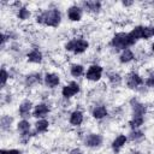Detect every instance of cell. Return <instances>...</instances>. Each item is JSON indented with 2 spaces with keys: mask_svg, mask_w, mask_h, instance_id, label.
Returning <instances> with one entry per match:
<instances>
[{
  "mask_svg": "<svg viewBox=\"0 0 154 154\" xmlns=\"http://www.w3.org/2000/svg\"><path fill=\"white\" fill-rule=\"evenodd\" d=\"M134 154H141V153H140V152H136V153H134Z\"/></svg>",
  "mask_w": 154,
  "mask_h": 154,
  "instance_id": "cell-34",
  "label": "cell"
},
{
  "mask_svg": "<svg viewBox=\"0 0 154 154\" xmlns=\"http://www.w3.org/2000/svg\"><path fill=\"white\" fill-rule=\"evenodd\" d=\"M78 91H79V85H78L76 82H71L69 85H66V87L63 88V91H61V93H63V96L70 97V96L77 94Z\"/></svg>",
  "mask_w": 154,
  "mask_h": 154,
  "instance_id": "cell-5",
  "label": "cell"
},
{
  "mask_svg": "<svg viewBox=\"0 0 154 154\" xmlns=\"http://www.w3.org/2000/svg\"><path fill=\"white\" fill-rule=\"evenodd\" d=\"M48 113V106L45 103H40L36 106L35 111H34V116L35 117H45Z\"/></svg>",
  "mask_w": 154,
  "mask_h": 154,
  "instance_id": "cell-9",
  "label": "cell"
},
{
  "mask_svg": "<svg viewBox=\"0 0 154 154\" xmlns=\"http://www.w3.org/2000/svg\"><path fill=\"white\" fill-rule=\"evenodd\" d=\"M48 122L47 120H45V119H42V120H38L37 123H36V130L38 131V132H43V131H46L47 129H48Z\"/></svg>",
  "mask_w": 154,
  "mask_h": 154,
  "instance_id": "cell-19",
  "label": "cell"
},
{
  "mask_svg": "<svg viewBox=\"0 0 154 154\" xmlns=\"http://www.w3.org/2000/svg\"><path fill=\"white\" fill-rule=\"evenodd\" d=\"M30 108H31V102L30 101H24L20 106H19V113L22 117H26L30 112Z\"/></svg>",
  "mask_w": 154,
  "mask_h": 154,
  "instance_id": "cell-16",
  "label": "cell"
},
{
  "mask_svg": "<svg viewBox=\"0 0 154 154\" xmlns=\"http://www.w3.org/2000/svg\"><path fill=\"white\" fill-rule=\"evenodd\" d=\"M132 105H134V116L135 117H143L144 112H146V108L142 103H138L137 101H134L132 100Z\"/></svg>",
  "mask_w": 154,
  "mask_h": 154,
  "instance_id": "cell-10",
  "label": "cell"
},
{
  "mask_svg": "<svg viewBox=\"0 0 154 154\" xmlns=\"http://www.w3.org/2000/svg\"><path fill=\"white\" fill-rule=\"evenodd\" d=\"M142 83H143V81H142V78H141L137 73H131V75L129 76L128 85H129L130 88H135V87H137V85H140V84H142Z\"/></svg>",
  "mask_w": 154,
  "mask_h": 154,
  "instance_id": "cell-6",
  "label": "cell"
},
{
  "mask_svg": "<svg viewBox=\"0 0 154 154\" xmlns=\"http://www.w3.org/2000/svg\"><path fill=\"white\" fill-rule=\"evenodd\" d=\"M37 22L43 23L49 26H57L60 23V12L58 10H51L43 12L41 16L37 17Z\"/></svg>",
  "mask_w": 154,
  "mask_h": 154,
  "instance_id": "cell-1",
  "label": "cell"
},
{
  "mask_svg": "<svg viewBox=\"0 0 154 154\" xmlns=\"http://www.w3.org/2000/svg\"><path fill=\"white\" fill-rule=\"evenodd\" d=\"M11 118L10 117H2L1 118V128L2 129H6L8 125H10V123H11Z\"/></svg>",
  "mask_w": 154,
  "mask_h": 154,
  "instance_id": "cell-26",
  "label": "cell"
},
{
  "mask_svg": "<svg viewBox=\"0 0 154 154\" xmlns=\"http://www.w3.org/2000/svg\"><path fill=\"white\" fill-rule=\"evenodd\" d=\"M109 78H111V81H112L113 83H114V82H116V83H119V81H120V78H119L118 75H111Z\"/></svg>",
  "mask_w": 154,
  "mask_h": 154,
  "instance_id": "cell-32",
  "label": "cell"
},
{
  "mask_svg": "<svg viewBox=\"0 0 154 154\" xmlns=\"http://www.w3.org/2000/svg\"><path fill=\"white\" fill-rule=\"evenodd\" d=\"M142 31H143V26H137V28H135L130 34H129V36H130V38H131V41L135 43V41L137 40V38H142Z\"/></svg>",
  "mask_w": 154,
  "mask_h": 154,
  "instance_id": "cell-14",
  "label": "cell"
},
{
  "mask_svg": "<svg viewBox=\"0 0 154 154\" xmlns=\"http://www.w3.org/2000/svg\"><path fill=\"white\" fill-rule=\"evenodd\" d=\"M18 129L23 132V134H28L29 129H30V124L26 122V120H22L18 123Z\"/></svg>",
  "mask_w": 154,
  "mask_h": 154,
  "instance_id": "cell-22",
  "label": "cell"
},
{
  "mask_svg": "<svg viewBox=\"0 0 154 154\" xmlns=\"http://www.w3.org/2000/svg\"><path fill=\"white\" fill-rule=\"evenodd\" d=\"M93 116H94L95 118L100 119V118H103L105 116H107V111H106V108H105L103 106H99V107H95V108H94Z\"/></svg>",
  "mask_w": 154,
  "mask_h": 154,
  "instance_id": "cell-17",
  "label": "cell"
},
{
  "mask_svg": "<svg viewBox=\"0 0 154 154\" xmlns=\"http://www.w3.org/2000/svg\"><path fill=\"white\" fill-rule=\"evenodd\" d=\"M28 59H29V61H31V63H41V60H42V54H41L38 51L34 49V51H31V52L28 54Z\"/></svg>",
  "mask_w": 154,
  "mask_h": 154,
  "instance_id": "cell-13",
  "label": "cell"
},
{
  "mask_svg": "<svg viewBox=\"0 0 154 154\" xmlns=\"http://www.w3.org/2000/svg\"><path fill=\"white\" fill-rule=\"evenodd\" d=\"M46 83H47L48 87L53 88V87L58 85V83H59V77H58L57 75H54V73H47V75H46Z\"/></svg>",
  "mask_w": 154,
  "mask_h": 154,
  "instance_id": "cell-11",
  "label": "cell"
},
{
  "mask_svg": "<svg viewBox=\"0 0 154 154\" xmlns=\"http://www.w3.org/2000/svg\"><path fill=\"white\" fill-rule=\"evenodd\" d=\"M7 77H8L7 72H6V71L2 69V70H1V84H2V85L6 83V79H7Z\"/></svg>",
  "mask_w": 154,
  "mask_h": 154,
  "instance_id": "cell-28",
  "label": "cell"
},
{
  "mask_svg": "<svg viewBox=\"0 0 154 154\" xmlns=\"http://www.w3.org/2000/svg\"><path fill=\"white\" fill-rule=\"evenodd\" d=\"M146 84H147L148 87H154V76L149 77V78L146 81Z\"/></svg>",
  "mask_w": 154,
  "mask_h": 154,
  "instance_id": "cell-31",
  "label": "cell"
},
{
  "mask_svg": "<svg viewBox=\"0 0 154 154\" xmlns=\"http://www.w3.org/2000/svg\"><path fill=\"white\" fill-rule=\"evenodd\" d=\"M0 154H20V152L17 149H10V150H1Z\"/></svg>",
  "mask_w": 154,
  "mask_h": 154,
  "instance_id": "cell-30",
  "label": "cell"
},
{
  "mask_svg": "<svg viewBox=\"0 0 154 154\" xmlns=\"http://www.w3.org/2000/svg\"><path fill=\"white\" fill-rule=\"evenodd\" d=\"M29 14H30L29 11H28L26 8H24V7L20 8V10H19V13H18V16H19L20 19H26V18L29 17Z\"/></svg>",
  "mask_w": 154,
  "mask_h": 154,
  "instance_id": "cell-25",
  "label": "cell"
},
{
  "mask_svg": "<svg viewBox=\"0 0 154 154\" xmlns=\"http://www.w3.org/2000/svg\"><path fill=\"white\" fill-rule=\"evenodd\" d=\"M152 48H153V51H154V43H153V47H152Z\"/></svg>",
  "mask_w": 154,
  "mask_h": 154,
  "instance_id": "cell-35",
  "label": "cell"
},
{
  "mask_svg": "<svg viewBox=\"0 0 154 154\" xmlns=\"http://www.w3.org/2000/svg\"><path fill=\"white\" fill-rule=\"evenodd\" d=\"M142 123H143V117H135L134 116V119L130 122V126L131 128H138Z\"/></svg>",
  "mask_w": 154,
  "mask_h": 154,
  "instance_id": "cell-24",
  "label": "cell"
},
{
  "mask_svg": "<svg viewBox=\"0 0 154 154\" xmlns=\"http://www.w3.org/2000/svg\"><path fill=\"white\" fill-rule=\"evenodd\" d=\"M88 48V42L84 40H72L66 45L67 51H73L75 53H82Z\"/></svg>",
  "mask_w": 154,
  "mask_h": 154,
  "instance_id": "cell-3",
  "label": "cell"
},
{
  "mask_svg": "<svg viewBox=\"0 0 154 154\" xmlns=\"http://www.w3.org/2000/svg\"><path fill=\"white\" fill-rule=\"evenodd\" d=\"M71 73H72V76H75V77L81 76V75L83 73V67H82L81 65H72V66H71Z\"/></svg>",
  "mask_w": 154,
  "mask_h": 154,
  "instance_id": "cell-21",
  "label": "cell"
},
{
  "mask_svg": "<svg viewBox=\"0 0 154 154\" xmlns=\"http://www.w3.org/2000/svg\"><path fill=\"white\" fill-rule=\"evenodd\" d=\"M101 142H102V137L100 135L93 134V135H89L87 138V144L89 147H96V146L101 144Z\"/></svg>",
  "mask_w": 154,
  "mask_h": 154,
  "instance_id": "cell-7",
  "label": "cell"
},
{
  "mask_svg": "<svg viewBox=\"0 0 154 154\" xmlns=\"http://www.w3.org/2000/svg\"><path fill=\"white\" fill-rule=\"evenodd\" d=\"M132 58H134L132 52H131L130 49H124V52H123L122 55H120V61H122V63H128V61L132 60Z\"/></svg>",
  "mask_w": 154,
  "mask_h": 154,
  "instance_id": "cell-18",
  "label": "cell"
},
{
  "mask_svg": "<svg viewBox=\"0 0 154 154\" xmlns=\"http://www.w3.org/2000/svg\"><path fill=\"white\" fill-rule=\"evenodd\" d=\"M154 36V28H150V26H147V28H143V31H142V38H149Z\"/></svg>",
  "mask_w": 154,
  "mask_h": 154,
  "instance_id": "cell-23",
  "label": "cell"
},
{
  "mask_svg": "<svg viewBox=\"0 0 154 154\" xmlns=\"http://www.w3.org/2000/svg\"><path fill=\"white\" fill-rule=\"evenodd\" d=\"M67 14H69V18H70L71 20H79V19H81L82 11H81L79 7H77V6H72V7L69 10Z\"/></svg>",
  "mask_w": 154,
  "mask_h": 154,
  "instance_id": "cell-8",
  "label": "cell"
},
{
  "mask_svg": "<svg viewBox=\"0 0 154 154\" xmlns=\"http://www.w3.org/2000/svg\"><path fill=\"white\" fill-rule=\"evenodd\" d=\"M142 137H143V134L140 132V131H137V132H132L131 136H130L131 140H137V138H142Z\"/></svg>",
  "mask_w": 154,
  "mask_h": 154,
  "instance_id": "cell-29",
  "label": "cell"
},
{
  "mask_svg": "<svg viewBox=\"0 0 154 154\" xmlns=\"http://www.w3.org/2000/svg\"><path fill=\"white\" fill-rule=\"evenodd\" d=\"M83 122V116L79 111H75L70 117V123L72 125H79Z\"/></svg>",
  "mask_w": 154,
  "mask_h": 154,
  "instance_id": "cell-12",
  "label": "cell"
},
{
  "mask_svg": "<svg viewBox=\"0 0 154 154\" xmlns=\"http://www.w3.org/2000/svg\"><path fill=\"white\" fill-rule=\"evenodd\" d=\"M101 72H102V67L97 66V65H93L89 67V70L87 71V78L90 81H97L101 77Z\"/></svg>",
  "mask_w": 154,
  "mask_h": 154,
  "instance_id": "cell-4",
  "label": "cell"
},
{
  "mask_svg": "<svg viewBox=\"0 0 154 154\" xmlns=\"http://www.w3.org/2000/svg\"><path fill=\"white\" fill-rule=\"evenodd\" d=\"M71 154H82V153H81V152H78V150H73Z\"/></svg>",
  "mask_w": 154,
  "mask_h": 154,
  "instance_id": "cell-33",
  "label": "cell"
},
{
  "mask_svg": "<svg viewBox=\"0 0 154 154\" xmlns=\"http://www.w3.org/2000/svg\"><path fill=\"white\" fill-rule=\"evenodd\" d=\"M40 82V75H32V76H29L28 78H26V83L28 84H31V83H34V82Z\"/></svg>",
  "mask_w": 154,
  "mask_h": 154,
  "instance_id": "cell-27",
  "label": "cell"
},
{
  "mask_svg": "<svg viewBox=\"0 0 154 154\" xmlns=\"http://www.w3.org/2000/svg\"><path fill=\"white\" fill-rule=\"evenodd\" d=\"M84 6L88 7L89 10H91V11H97L100 8V2H97V1H85Z\"/></svg>",
  "mask_w": 154,
  "mask_h": 154,
  "instance_id": "cell-20",
  "label": "cell"
},
{
  "mask_svg": "<svg viewBox=\"0 0 154 154\" xmlns=\"http://www.w3.org/2000/svg\"><path fill=\"white\" fill-rule=\"evenodd\" d=\"M112 45H113L116 48H126L128 46L134 45V42L131 41L129 34L119 32V34H117V35L113 37V40H112Z\"/></svg>",
  "mask_w": 154,
  "mask_h": 154,
  "instance_id": "cell-2",
  "label": "cell"
},
{
  "mask_svg": "<svg viewBox=\"0 0 154 154\" xmlns=\"http://www.w3.org/2000/svg\"><path fill=\"white\" fill-rule=\"evenodd\" d=\"M126 142V137L124 135H119L114 141H113V149L114 150H119Z\"/></svg>",
  "mask_w": 154,
  "mask_h": 154,
  "instance_id": "cell-15",
  "label": "cell"
}]
</instances>
